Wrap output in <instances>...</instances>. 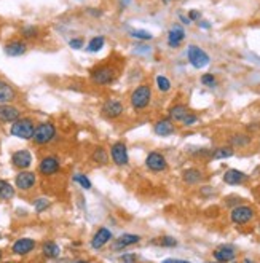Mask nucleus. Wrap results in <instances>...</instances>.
Here are the masks:
<instances>
[{
    "mask_svg": "<svg viewBox=\"0 0 260 263\" xmlns=\"http://www.w3.org/2000/svg\"><path fill=\"white\" fill-rule=\"evenodd\" d=\"M35 126H37L35 121L30 117H20L18 120L13 121L10 133H11V136L23 139V141H30L34 131H35Z\"/></svg>",
    "mask_w": 260,
    "mask_h": 263,
    "instance_id": "f257e3e1",
    "label": "nucleus"
},
{
    "mask_svg": "<svg viewBox=\"0 0 260 263\" xmlns=\"http://www.w3.org/2000/svg\"><path fill=\"white\" fill-rule=\"evenodd\" d=\"M150 101H152V88L147 83H142V85L137 86L131 92V98H129L131 107L137 112L147 109V107L150 105Z\"/></svg>",
    "mask_w": 260,
    "mask_h": 263,
    "instance_id": "f03ea898",
    "label": "nucleus"
},
{
    "mask_svg": "<svg viewBox=\"0 0 260 263\" xmlns=\"http://www.w3.org/2000/svg\"><path fill=\"white\" fill-rule=\"evenodd\" d=\"M56 137V126L54 123L51 121H43V123H39L35 126V131L32 134V141L35 145H47L50 144L53 139Z\"/></svg>",
    "mask_w": 260,
    "mask_h": 263,
    "instance_id": "7ed1b4c3",
    "label": "nucleus"
},
{
    "mask_svg": "<svg viewBox=\"0 0 260 263\" xmlns=\"http://www.w3.org/2000/svg\"><path fill=\"white\" fill-rule=\"evenodd\" d=\"M187 58H189V63L195 67V69H203L211 63V58L209 54L200 48L198 45H190L189 50H187Z\"/></svg>",
    "mask_w": 260,
    "mask_h": 263,
    "instance_id": "20e7f679",
    "label": "nucleus"
},
{
    "mask_svg": "<svg viewBox=\"0 0 260 263\" xmlns=\"http://www.w3.org/2000/svg\"><path fill=\"white\" fill-rule=\"evenodd\" d=\"M254 215H255L254 208H251L248 204H238L230 212V220L235 225H246L254 219Z\"/></svg>",
    "mask_w": 260,
    "mask_h": 263,
    "instance_id": "39448f33",
    "label": "nucleus"
},
{
    "mask_svg": "<svg viewBox=\"0 0 260 263\" xmlns=\"http://www.w3.org/2000/svg\"><path fill=\"white\" fill-rule=\"evenodd\" d=\"M115 69L112 66H98L91 70V82L95 85H109L115 79Z\"/></svg>",
    "mask_w": 260,
    "mask_h": 263,
    "instance_id": "423d86ee",
    "label": "nucleus"
},
{
    "mask_svg": "<svg viewBox=\"0 0 260 263\" xmlns=\"http://www.w3.org/2000/svg\"><path fill=\"white\" fill-rule=\"evenodd\" d=\"M37 183V176L32 171H27V169H23L14 177V187L21 192H29L30 189H34Z\"/></svg>",
    "mask_w": 260,
    "mask_h": 263,
    "instance_id": "0eeeda50",
    "label": "nucleus"
},
{
    "mask_svg": "<svg viewBox=\"0 0 260 263\" xmlns=\"http://www.w3.org/2000/svg\"><path fill=\"white\" fill-rule=\"evenodd\" d=\"M110 157H112V161L120 166V167H123L129 163V155H128V148H126V144L125 142H115L112 147H110Z\"/></svg>",
    "mask_w": 260,
    "mask_h": 263,
    "instance_id": "6e6552de",
    "label": "nucleus"
},
{
    "mask_svg": "<svg viewBox=\"0 0 260 263\" xmlns=\"http://www.w3.org/2000/svg\"><path fill=\"white\" fill-rule=\"evenodd\" d=\"M101 112H102V115L107 120H117V118H120L121 115H123L125 107H123V104H121L120 101H117V99H109V101L104 102Z\"/></svg>",
    "mask_w": 260,
    "mask_h": 263,
    "instance_id": "1a4fd4ad",
    "label": "nucleus"
},
{
    "mask_svg": "<svg viewBox=\"0 0 260 263\" xmlns=\"http://www.w3.org/2000/svg\"><path fill=\"white\" fill-rule=\"evenodd\" d=\"M145 166L152 173H161V171H166L168 161L164 158V155H161L160 152H150L145 158Z\"/></svg>",
    "mask_w": 260,
    "mask_h": 263,
    "instance_id": "9d476101",
    "label": "nucleus"
},
{
    "mask_svg": "<svg viewBox=\"0 0 260 263\" xmlns=\"http://www.w3.org/2000/svg\"><path fill=\"white\" fill-rule=\"evenodd\" d=\"M59 169H61V161H59L58 157H54V155H50V157L42 158V161L39 163V173L42 176H45V177L56 174Z\"/></svg>",
    "mask_w": 260,
    "mask_h": 263,
    "instance_id": "9b49d317",
    "label": "nucleus"
},
{
    "mask_svg": "<svg viewBox=\"0 0 260 263\" xmlns=\"http://www.w3.org/2000/svg\"><path fill=\"white\" fill-rule=\"evenodd\" d=\"M37 247V242L35 239L32 238H21V239H16L11 246V252L18 257H24V255H29L34 249Z\"/></svg>",
    "mask_w": 260,
    "mask_h": 263,
    "instance_id": "f8f14e48",
    "label": "nucleus"
},
{
    "mask_svg": "<svg viewBox=\"0 0 260 263\" xmlns=\"http://www.w3.org/2000/svg\"><path fill=\"white\" fill-rule=\"evenodd\" d=\"M11 164H13V167L20 169V171H23V169H29L30 164H32V155H30V152L26 148L16 150L11 155Z\"/></svg>",
    "mask_w": 260,
    "mask_h": 263,
    "instance_id": "ddd939ff",
    "label": "nucleus"
},
{
    "mask_svg": "<svg viewBox=\"0 0 260 263\" xmlns=\"http://www.w3.org/2000/svg\"><path fill=\"white\" fill-rule=\"evenodd\" d=\"M4 51H5V54L10 56V58L23 56V54L27 51V42H26L24 39H14V40H10L8 43H5Z\"/></svg>",
    "mask_w": 260,
    "mask_h": 263,
    "instance_id": "4468645a",
    "label": "nucleus"
},
{
    "mask_svg": "<svg viewBox=\"0 0 260 263\" xmlns=\"http://www.w3.org/2000/svg\"><path fill=\"white\" fill-rule=\"evenodd\" d=\"M212 255L217 261H233L236 258V249L230 244H222L216 247V251L212 252Z\"/></svg>",
    "mask_w": 260,
    "mask_h": 263,
    "instance_id": "2eb2a0df",
    "label": "nucleus"
},
{
    "mask_svg": "<svg viewBox=\"0 0 260 263\" xmlns=\"http://www.w3.org/2000/svg\"><path fill=\"white\" fill-rule=\"evenodd\" d=\"M183 40H185V30H183L182 26L174 24L170 29V32H168V45H170L171 48H179Z\"/></svg>",
    "mask_w": 260,
    "mask_h": 263,
    "instance_id": "dca6fc26",
    "label": "nucleus"
},
{
    "mask_svg": "<svg viewBox=\"0 0 260 263\" xmlns=\"http://www.w3.org/2000/svg\"><path fill=\"white\" fill-rule=\"evenodd\" d=\"M21 117V110L11 104H0V121L2 123H13Z\"/></svg>",
    "mask_w": 260,
    "mask_h": 263,
    "instance_id": "f3484780",
    "label": "nucleus"
},
{
    "mask_svg": "<svg viewBox=\"0 0 260 263\" xmlns=\"http://www.w3.org/2000/svg\"><path fill=\"white\" fill-rule=\"evenodd\" d=\"M154 131L157 136H161V137H168L176 133V128H174V121L171 118H161L155 123L154 126Z\"/></svg>",
    "mask_w": 260,
    "mask_h": 263,
    "instance_id": "a211bd4d",
    "label": "nucleus"
},
{
    "mask_svg": "<svg viewBox=\"0 0 260 263\" xmlns=\"http://www.w3.org/2000/svg\"><path fill=\"white\" fill-rule=\"evenodd\" d=\"M112 239V231L110 230H107V228H99L96 233H95V236H93V239H91V247L93 249H102V247L109 242Z\"/></svg>",
    "mask_w": 260,
    "mask_h": 263,
    "instance_id": "6ab92c4d",
    "label": "nucleus"
},
{
    "mask_svg": "<svg viewBox=\"0 0 260 263\" xmlns=\"http://www.w3.org/2000/svg\"><path fill=\"white\" fill-rule=\"evenodd\" d=\"M141 241V236L139 235H131V233H126V235H121L118 239H115L112 242V249L114 251H121V249H126L129 246H134Z\"/></svg>",
    "mask_w": 260,
    "mask_h": 263,
    "instance_id": "aec40b11",
    "label": "nucleus"
},
{
    "mask_svg": "<svg viewBox=\"0 0 260 263\" xmlns=\"http://www.w3.org/2000/svg\"><path fill=\"white\" fill-rule=\"evenodd\" d=\"M14 99H16V89L0 79V104H11Z\"/></svg>",
    "mask_w": 260,
    "mask_h": 263,
    "instance_id": "412c9836",
    "label": "nucleus"
},
{
    "mask_svg": "<svg viewBox=\"0 0 260 263\" xmlns=\"http://www.w3.org/2000/svg\"><path fill=\"white\" fill-rule=\"evenodd\" d=\"M222 179L227 185H241L243 182L248 180V174L238 171V169H228V171L224 173Z\"/></svg>",
    "mask_w": 260,
    "mask_h": 263,
    "instance_id": "4be33fe9",
    "label": "nucleus"
},
{
    "mask_svg": "<svg viewBox=\"0 0 260 263\" xmlns=\"http://www.w3.org/2000/svg\"><path fill=\"white\" fill-rule=\"evenodd\" d=\"M182 180L187 185H196L203 180V173L198 167H189L182 173Z\"/></svg>",
    "mask_w": 260,
    "mask_h": 263,
    "instance_id": "5701e85b",
    "label": "nucleus"
},
{
    "mask_svg": "<svg viewBox=\"0 0 260 263\" xmlns=\"http://www.w3.org/2000/svg\"><path fill=\"white\" fill-rule=\"evenodd\" d=\"M59 254H61V249H59V246L54 241H45L42 244V255L45 258L54 260V258L59 257Z\"/></svg>",
    "mask_w": 260,
    "mask_h": 263,
    "instance_id": "b1692460",
    "label": "nucleus"
},
{
    "mask_svg": "<svg viewBox=\"0 0 260 263\" xmlns=\"http://www.w3.org/2000/svg\"><path fill=\"white\" fill-rule=\"evenodd\" d=\"M189 112H190V110H189V107H187V105H183V104H176V105H173L171 109H170L168 115H170V118H171L173 121H182L183 118L187 117Z\"/></svg>",
    "mask_w": 260,
    "mask_h": 263,
    "instance_id": "393cba45",
    "label": "nucleus"
},
{
    "mask_svg": "<svg viewBox=\"0 0 260 263\" xmlns=\"http://www.w3.org/2000/svg\"><path fill=\"white\" fill-rule=\"evenodd\" d=\"M14 195H16V190H14L13 185L4 179H0V201H10L14 198Z\"/></svg>",
    "mask_w": 260,
    "mask_h": 263,
    "instance_id": "a878e982",
    "label": "nucleus"
},
{
    "mask_svg": "<svg viewBox=\"0 0 260 263\" xmlns=\"http://www.w3.org/2000/svg\"><path fill=\"white\" fill-rule=\"evenodd\" d=\"M20 34H21V37L24 40H35V39L40 37V29L37 26H34V24H26V26L21 27Z\"/></svg>",
    "mask_w": 260,
    "mask_h": 263,
    "instance_id": "bb28decb",
    "label": "nucleus"
},
{
    "mask_svg": "<svg viewBox=\"0 0 260 263\" xmlns=\"http://www.w3.org/2000/svg\"><path fill=\"white\" fill-rule=\"evenodd\" d=\"M235 155V150L232 145H227V147H219L216 150L211 152V158L212 160H225V158H230Z\"/></svg>",
    "mask_w": 260,
    "mask_h": 263,
    "instance_id": "cd10ccee",
    "label": "nucleus"
},
{
    "mask_svg": "<svg viewBox=\"0 0 260 263\" xmlns=\"http://www.w3.org/2000/svg\"><path fill=\"white\" fill-rule=\"evenodd\" d=\"M251 142H252V137L249 134H233L230 137V145L232 147L243 148V147H248Z\"/></svg>",
    "mask_w": 260,
    "mask_h": 263,
    "instance_id": "c85d7f7f",
    "label": "nucleus"
},
{
    "mask_svg": "<svg viewBox=\"0 0 260 263\" xmlns=\"http://www.w3.org/2000/svg\"><path fill=\"white\" fill-rule=\"evenodd\" d=\"M93 161L99 166H105L109 163V155H107V150L104 147H96L93 152Z\"/></svg>",
    "mask_w": 260,
    "mask_h": 263,
    "instance_id": "c756f323",
    "label": "nucleus"
},
{
    "mask_svg": "<svg viewBox=\"0 0 260 263\" xmlns=\"http://www.w3.org/2000/svg\"><path fill=\"white\" fill-rule=\"evenodd\" d=\"M104 43H105V39L102 35H96V37H93L88 42L86 50L89 53H98V51H101L104 48Z\"/></svg>",
    "mask_w": 260,
    "mask_h": 263,
    "instance_id": "7c9ffc66",
    "label": "nucleus"
},
{
    "mask_svg": "<svg viewBox=\"0 0 260 263\" xmlns=\"http://www.w3.org/2000/svg\"><path fill=\"white\" fill-rule=\"evenodd\" d=\"M129 35L133 39H137V40H142V42H148L154 39V35H152L150 32H147V30H142V29H136V30H131Z\"/></svg>",
    "mask_w": 260,
    "mask_h": 263,
    "instance_id": "2f4dec72",
    "label": "nucleus"
},
{
    "mask_svg": "<svg viewBox=\"0 0 260 263\" xmlns=\"http://www.w3.org/2000/svg\"><path fill=\"white\" fill-rule=\"evenodd\" d=\"M157 86L161 92H168L171 89V82H170V79H166L164 75H158L157 77Z\"/></svg>",
    "mask_w": 260,
    "mask_h": 263,
    "instance_id": "473e14b6",
    "label": "nucleus"
},
{
    "mask_svg": "<svg viewBox=\"0 0 260 263\" xmlns=\"http://www.w3.org/2000/svg\"><path fill=\"white\" fill-rule=\"evenodd\" d=\"M34 208H35V212L42 214L43 211H47L50 208V201L47 198H39L34 203Z\"/></svg>",
    "mask_w": 260,
    "mask_h": 263,
    "instance_id": "72a5a7b5",
    "label": "nucleus"
},
{
    "mask_svg": "<svg viewBox=\"0 0 260 263\" xmlns=\"http://www.w3.org/2000/svg\"><path fill=\"white\" fill-rule=\"evenodd\" d=\"M73 180L77 182L82 189H85V190H89L91 189V182H89V179L86 177V176H83V174H75L73 176Z\"/></svg>",
    "mask_w": 260,
    "mask_h": 263,
    "instance_id": "f704fd0d",
    "label": "nucleus"
},
{
    "mask_svg": "<svg viewBox=\"0 0 260 263\" xmlns=\"http://www.w3.org/2000/svg\"><path fill=\"white\" fill-rule=\"evenodd\" d=\"M201 83L205 86H208V88H214V86H216V83H217V80H216V77H214L212 73H205L201 77Z\"/></svg>",
    "mask_w": 260,
    "mask_h": 263,
    "instance_id": "c9c22d12",
    "label": "nucleus"
},
{
    "mask_svg": "<svg viewBox=\"0 0 260 263\" xmlns=\"http://www.w3.org/2000/svg\"><path fill=\"white\" fill-rule=\"evenodd\" d=\"M158 242H160L163 247H176V246H177V239L173 238V236H163V238H160Z\"/></svg>",
    "mask_w": 260,
    "mask_h": 263,
    "instance_id": "e433bc0d",
    "label": "nucleus"
},
{
    "mask_svg": "<svg viewBox=\"0 0 260 263\" xmlns=\"http://www.w3.org/2000/svg\"><path fill=\"white\" fill-rule=\"evenodd\" d=\"M196 121H198V117H196L195 114L189 112V114H187V117H185V118H183V120H182L180 123H182V125H183V126H193V125H195V123H196Z\"/></svg>",
    "mask_w": 260,
    "mask_h": 263,
    "instance_id": "4c0bfd02",
    "label": "nucleus"
},
{
    "mask_svg": "<svg viewBox=\"0 0 260 263\" xmlns=\"http://www.w3.org/2000/svg\"><path fill=\"white\" fill-rule=\"evenodd\" d=\"M83 45H85V42H83L82 37L70 39V40H69V46H70V48H73V50H82V48H83Z\"/></svg>",
    "mask_w": 260,
    "mask_h": 263,
    "instance_id": "58836bf2",
    "label": "nucleus"
},
{
    "mask_svg": "<svg viewBox=\"0 0 260 263\" xmlns=\"http://www.w3.org/2000/svg\"><path fill=\"white\" fill-rule=\"evenodd\" d=\"M189 20H190L192 23L200 21V20H201V13L198 11V10H190V11H189Z\"/></svg>",
    "mask_w": 260,
    "mask_h": 263,
    "instance_id": "ea45409f",
    "label": "nucleus"
},
{
    "mask_svg": "<svg viewBox=\"0 0 260 263\" xmlns=\"http://www.w3.org/2000/svg\"><path fill=\"white\" fill-rule=\"evenodd\" d=\"M137 260V255H134V254H123V255H120L118 257V261H136Z\"/></svg>",
    "mask_w": 260,
    "mask_h": 263,
    "instance_id": "a19ab883",
    "label": "nucleus"
},
{
    "mask_svg": "<svg viewBox=\"0 0 260 263\" xmlns=\"http://www.w3.org/2000/svg\"><path fill=\"white\" fill-rule=\"evenodd\" d=\"M179 20H180L183 24H187V26H189V24H192V21L189 20V16H185V14H179Z\"/></svg>",
    "mask_w": 260,
    "mask_h": 263,
    "instance_id": "79ce46f5",
    "label": "nucleus"
},
{
    "mask_svg": "<svg viewBox=\"0 0 260 263\" xmlns=\"http://www.w3.org/2000/svg\"><path fill=\"white\" fill-rule=\"evenodd\" d=\"M164 263H185V260H180V258H166Z\"/></svg>",
    "mask_w": 260,
    "mask_h": 263,
    "instance_id": "37998d69",
    "label": "nucleus"
},
{
    "mask_svg": "<svg viewBox=\"0 0 260 263\" xmlns=\"http://www.w3.org/2000/svg\"><path fill=\"white\" fill-rule=\"evenodd\" d=\"M198 26H200L201 29H211V24L208 21H198Z\"/></svg>",
    "mask_w": 260,
    "mask_h": 263,
    "instance_id": "c03bdc74",
    "label": "nucleus"
},
{
    "mask_svg": "<svg viewBox=\"0 0 260 263\" xmlns=\"http://www.w3.org/2000/svg\"><path fill=\"white\" fill-rule=\"evenodd\" d=\"M161 2H163V4H171L173 0H161Z\"/></svg>",
    "mask_w": 260,
    "mask_h": 263,
    "instance_id": "a18cd8bd",
    "label": "nucleus"
},
{
    "mask_svg": "<svg viewBox=\"0 0 260 263\" xmlns=\"http://www.w3.org/2000/svg\"><path fill=\"white\" fill-rule=\"evenodd\" d=\"M2 258H4V252H2V251H0V260H2Z\"/></svg>",
    "mask_w": 260,
    "mask_h": 263,
    "instance_id": "49530a36",
    "label": "nucleus"
},
{
    "mask_svg": "<svg viewBox=\"0 0 260 263\" xmlns=\"http://www.w3.org/2000/svg\"><path fill=\"white\" fill-rule=\"evenodd\" d=\"M0 239H2V233H0Z\"/></svg>",
    "mask_w": 260,
    "mask_h": 263,
    "instance_id": "de8ad7c7",
    "label": "nucleus"
},
{
    "mask_svg": "<svg viewBox=\"0 0 260 263\" xmlns=\"http://www.w3.org/2000/svg\"><path fill=\"white\" fill-rule=\"evenodd\" d=\"M258 230H260V225H258Z\"/></svg>",
    "mask_w": 260,
    "mask_h": 263,
    "instance_id": "09e8293b",
    "label": "nucleus"
}]
</instances>
